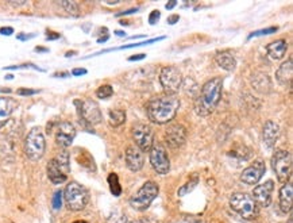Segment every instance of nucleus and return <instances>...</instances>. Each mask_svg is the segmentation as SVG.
<instances>
[{"label":"nucleus","mask_w":293,"mask_h":223,"mask_svg":"<svg viewBox=\"0 0 293 223\" xmlns=\"http://www.w3.org/2000/svg\"><path fill=\"white\" fill-rule=\"evenodd\" d=\"M176 4H177V2H175V0H173V2H170V3H166V8L167 10H172V8L175 7Z\"/></svg>","instance_id":"obj_42"},{"label":"nucleus","mask_w":293,"mask_h":223,"mask_svg":"<svg viewBox=\"0 0 293 223\" xmlns=\"http://www.w3.org/2000/svg\"><path fill=\"white\" fill-rule=\"evenodd\" d=\"M62 197H64V195H62L61 191H57V192L54 193V196H53V208L54 210H60V208H61Z\"/></svg>","instance_id":"obj_31"},{"label":"nucleus","mask_w":293,"mask_h":223,"mask_svg":"<svg viewBox=\"0 0 293 223\" xmlns=\"http://www.w3.org/2000/svg\"><path fill=\"white\" fill-rule=\"evenodd\" d=\"M31 37H33V35H23V34L18 35V38H19V39H23V41H25V39H29V38H31Z\"/></svg>","instance_id":"obj_44"},{"label":"nucleus","mask_w":293,"mask_h":223,"mask_svg":"<svg viewBox=\"0 0 293 223\" xmlns=\"http://www.w3.org/2000/svg\"><path fill=\"white\" fill-rule=\"evenodd\" d=\"M0 92H7V93H10L11 92V89H3V88H0Z\"/></svg>","instance_id":"obj_47"},{"label":"nucleus","mask_w":293,"mask_h":223,"mask_svg":"<svg viewBox=\"0 0 293 223\" xmlns=\"http://www.w3.org/2000/svg\"><path fill=\"white\" fill-rule=\"evenodd\" d=\"M64 200L69 210L81 211V210L87 207L88 202H89V193H88L85 187H83L76 181H72L65 188Z\"/></svg>","instance_id":"obj_3"},{"label":"nucleus","mask_w":293,"mask_h":223,"mask_svg":"<svg viewBox=\"0 0 293 223\" xmlns=\"http://www.w3.org/2000/svg\"><path fill=\"white\" fill-rule=\"evenodd\" d=\"M274 189V183L272 180H267L263 184L257 185L251 193V197L257 204V207H269L272 203V193Z\"/></svg>","instance_id":"obj_13"},{"label":"nucleus","mask_w":293,"mask_h":223,"mask_svg":"<svg viewBox=\"0 0 293 223\" xmlns=\"http://www.w3.org/2000/svg\"><path fill=\"white\" fill-rule=\"evenodd\" d=\"M60 38V34H56V33H49L47 34V39H57Z\"/></svg>","instance_id":"obj_41"},{"label":"nucleus","mask_w":293,"mask_h":223,"mask_svg":"<svg viewBox=\"0 0 293 223\" xmlns=\"http://www.w3.org/2000/svg\"><path fill=\"white\" fill-rule=\"evenodd\" d=\"M115 33H116V35H118V37H123V35H125V33H123V31H115Z\"/></svg>","instance_id":"obj_46"},{"label":"nucleus","mask_w":293,"mask_h":223,"mask_svg":"<svg viewBox=\"0 0 293 223\" xmlns=\"http://www.w3.org/2000/svg\"><path fill=\"white\" fill-rule=\"evenodd\" d=\"M158 192H160V188L154 181H146L145 184L138 189V192L130 199V206L138 211H145L153 203V200L158 196Z\"/></svg>","instance_id":"obj_6"},{"label":"nucleus","mask_w":293,"mask_h":223,"mask_svg":"<svg viewBox=\"0 0 293 223\" xmlns=\"http://www.w3.org/2000/svg\"><path fill=\"white\" fill-rule=\"evenodd\" d=\"M143 152L137 146H129L126 150V165L131 172H139L143 168Z\"/></svg>","instance_id":"obj_17"},{"label":"nucleus","mask_w":293,"mask_h":223,"mask_svg":"<svg viewBox=\"0 0 293 223\" xmlns=\"http://www.w3.org/2000/svg\"><path fill=\"white\" fill-rule=\"evenodd\" d=\"M131 223H158V220L156 218H153V216H142V218L133 220Z\"/></svg>","instance_id":"obj_35"},{"label":"nucleus","mask_w":293,"mask_h":223,"mask_svg":"<svg viewBox=\"0 0 293 223\" xmlns=\"http://www.w3.org/2000/svg\"><path fill=\"white\" fill-rule=\"evenodd\" d=\"M75 104L77 106V111H79V115H80V120L83 123L87 125H97L102 122L103 119V115H102V111H100L99 104L93 102V100H76Z\"/></svg>","instance_id":"obj_9"},{"label":"nucleus","mask_w":293,"mask_h":223,"mask_svg":"<svg viewBox=\"0 0 293 223\" xmlns=\"http://www.w3.org/2000/svg\"><path fill=\"white\" fill-rule=\"evenodd\" d=\"M180 108V99L177 95H169L164 93L160 96L153 97L148 103L146 112H148L149 119L153 123L164 125L170 122L176 116Z\"/></svg>","instance_id":"obj_1"},{"label":"nucleus","mask_w":293,"mask_h":223,"mask_svg":"<svg viewBox=\"0 0 293 223\" xmlns=\"http://www.w3.org/2000/svg\"><path fill=\"white\" fill-rule=\"evenodd\" d=\"M188 137L187 129L183 126V125H172L169 129L166 130V134H165V139H166V143L172 149H177V147H181L185 143Z\"/></svg>","instance_id":"obj_14"},{"label":"nucleus","mask_w":293,"mask_h":223,"mask_svg":"<svg viewBox=\"0 0 293 223\" xmlns=\"http://www.w3.org/2000/svg\"><path fill=\"white\" fill-rule=\"evenodd\" d=\"M37 52H47V49H46V47H37Z\"/></svg>","instance_id":"obj_45"},{"label":"nucleus","mask_w":293,"mask_h":223,"mask_svg":"<svg viewBox=\"0 0 293 223\" xmlns=\"http://www.w3.org/2000/svg\"><path fill=\"white\" fill-rule=\"evenodd\" d=\"M108 184H110V189L114 196H120V195H122V187L119 184L118 175L111 174L110 176H108Z\"/></svg>","instance_id":"obj_26"},{"label":"nucleus","mask_w":293,"mask_h":223,"mask_svg":"<svg viewBox=\"0 0 293 223\" xmlns=\"http://www.w3.org/2000/svg\"><path fill=\"white\" fill-rule=\"evenodd\" d=\"M107 223H127V218H126L125 214L115 212V214H112V215L108 218Z\"/></svg>","instance_id":"obj_30"},{"label":"nucleus","mask_w":293,"mask_h":223,"mask_svg":"<svg viewBox=\"0 0 293 223\" xmlns=\"http://www.w3.org/2000/svg\"><path fill=\"white\" fill-rule=\"evenodd\" d=\"M70 170L69 166V153L62 150L58 153L57 157L52 158L47 164V177L53 184H62L68 179Z\"/></svg>","instance_id":"obj_4"},{"label":"nucleus","mask_w":293,"mask_h":223,"mask_svg":"<svg viewBox=\"0 0 293 223\" xmlns=\"http://www.w3.org/2000/svg\"><path fill=\"white\" fill-rule=\"evenodd\" d=\"M160 83L165 93L176 95L183 85V76L176 66H165L160 73Z\"/></svg>","instance_id":"obj_10"},{"label":"nucleus","mask_w":293,"mask_h":223,"mask_svg":"<svg viewBox=\"0 0 293 223\" xmlns=\"http://www.w3.org/2000/svg\"><path fill=\"white\" fill-rule=\"evenodd\" d=\"M198 183H199L198 177H193L192 180L188 181L187 184H184L183 187L179 189V192H177L179 193V196H184V195H187L188 192H190V191H192V189H193L194 187L198 185Z\"/></svg>","instance_id":"obj_29"},{"label":"nucleus","mask_w":293,"mask_h":223,"mask_svg":"<svg viewBox=\"0 0 293 223\" xmlns=\"http://www.w3.org/2000/svg\"><path fill=\"white\" fill-rule=\"evenodd\" d=\"M39 91L37 89H29V88H19L16 91V93L19 95V96H31V95H35V93H38Z\"/></svg>","instance_id":"obj_33"},{"label":"nucleus","mask_w":293,"mask_h":223,"mask_svg":"<svg viewBox=\"0 0 293 223\" xmlns=\"http://www.w3.org/2000/svg\"><path fill=\"white\" fill-rule=\"evenodd\" d=\"M293 204V187L290 183H285L280 189V208L284 214L292 210Z\"/></svg>","instance_id":"obj_21"},{"label":"nucleus","mask_w":293,"mask_h":223,"mask_svg":"<svg viewBox=\"0 0 293 223\" xmlns=\"http://www.w3.org/2000/svg\"><path fill=\"white\" fill-rule=\"evenodd\" d=\"M18 107V102L12 97H0V129L7 123L12 112Z\"/></svg>","instance_id":"obj_19"},{"label":"nucleus","mask_w":293,"mask_h":223,"mask_svg":"<svg viewBox=\"0 0 293 223\" xmlns=\"http://www.w3.org/2000/svg\"><path fill=\"white\" fill-rule=\"evenodd\" d=\"M280 138V126L273 120H267L262 129V141L266 147H273Z\"/></svg>","instance_id":"obj_18"},{"label":"nucleus","mask_w":293,"mask_h":223,"mask_svg":"<svg viewBox=\"0 0 293 223\" xmlns=\"http://www.w3.org/2000/svg\"><path fill=\"white\" fill-rule=\"evenodd\" d=\"M161 18V12L158 11V10H154V11H152V14H150V16H149V22H150V24H156L158 20H160Z\"/></svg>","instance_id":"obj_34"},{"label":"nucleus","mask_w":293,"mask_h":223,"mask_svg":"<svg viewBox=\"0 0 293 223\" xmlns=\"http://www.w3.org/2000/svg\"><path fill=\"white\" fill-rule=\"evenodd\" d=\"M114 95V88L110 84H104L99 87V89L96 91V96L99 99H108Z\"/></svg>","instance_id":"obj_28"},{"label":"nucleus","mask_w":293,"mask_h":223,"mask_svg":"<svg viewBox=\"0 0 293 223\" xmlns=\"http://www.w3.org/2000/svg\"><path fill=\"white\" fill-rule=\"evenodd\" d=\"M73 76H83V75H87V69L84 68H76V69L72 70Z\"/></svg>","instance_id":"obj_37"},{"label":"nucleus","mask_w":293,"mask_h":223,"mask_svg":"<svg viewBox=\"0 0 293 223\" xmlns=\"http://www.w3.org/2000/svg\"><path fill=\"white\" fill-rule=\"evenodd\" d=\"M14 33V29L12 27H2L0 29V34L2 35H11Z\"/></svg>","instance_id":"obj_36"},{"label":"nucleus","mask_w":293,"mask_h":223,"mask_svg":"<svg viewBox=\"0 0 293 223\" xmlns=\"http://www.w3.org/2000/svg\"><path fill=\"white\" fill-rule=\"evenodd\" d=\"M215 61L222 69L227 70V72H234L236 68V60L234 57V54L229 50H225V52H219V53L215 56Z\"/></svg>","instance_id":"obj_23"},{"label":"nucleus","mask_w":293,"mask_h":223,"mask_svg":"<svg viewBox=\"0 0 293 223\" xmlns=\"http://www.w3.org/2000/svg\"><path fill=\"white\" fill-rule=\"evenodd\" d=\"M76 137V127L70 122H61L56 129V141L61 147L66 149L73 143V139Z\"/></svg>","instance_id":"obj_15"},{"label":"nucleus","mask_w":293,"mask_h":223,"mask_svg":"<svg viewBox=\"0 0 293 223\" xmlns=\"http://www.w3.org/2000/svg\"><path fill=\"white\" fill-rule=\"evenodd\" d=\"M133 137L135 141V146L142 152H150L154 145V134L152 127L145 123H138L133 127Z\"/></svg>","instance_id":"obj_12"},{"label":"nucleus","mask_w":293,"mask_h":223,"mask_svg":"<svg viewBox=\"0 0 293 223\" xmlns=\"http://www.w3.org/2000/svg\"><path fill=\"white\" fill-rule=\"evenodd\" d=\"M251 85L253 88L259 93H269L272 91V81L266 73L263 72H255L251 76Z\"/></svg>","instance_id":"obj_20"},{"label":"nucleus","mask_w":293,"mask_h":223,"mask_svg":"<svg viewBox=\"0 0 293 223\" xmlns=\"http://www.w3.org/2000/svg\"><path fill=\"white\" fill-rule=\"evenodd\" d=\"M230 207L245 219H253L258 214V207L249 193H232L230 197Z\"/></svg>","instance_id":"obj_7"},{"label":"nucleus","mask_w":293,"mask_h":223,"mask_svg":"<svg viewBox=\"0 0 293 223\" xmlns=\"http://www.w3.org/2000/svg\"><path fill=\"white\" fill-rule=\"evenodd\" d=\"M272 168L280 183H289L292 175V156L288 150H277L272 157Z\"/></svg>","instance_id":"obj_8"},{"label":"nucleus","mask_w":293,"mask_h":223,"mask_svg":"<svg viewBox=\"0 0 293 223\" xmlns=\"http://www.w3.org/2000/svg\"><path fill=\"white\" fill-rule=\"evenodd\" d=\"M278 29L277 27H271V29H266V30H259V31H255V33H253V34H250V37L249 38H253V37H258V35H266V34H272V33H276Z\"/></svg>","instance_id":"obj_32"},{"label":"nucleus","mask_w":293,"mask_h":223,"mask_svg":"<svg viewBox=\"0 0 293 223\" xmlns=\"http://www.w3.org/2000/svg\"><path fill=\"white\" fill-rule=\"evenodd\" d=\"M145 57H146V54L141 53V54H137V56H131L129 60L130 61H139V60H143Z\"/></svg>","instance_id":"obj_38"},{"label":"nucleus","mask_w":293,"mask_h":223,"mask_svg":"<svg viewBox=\"0 0 293 223\" xmlns=\"http://www.w3.org/2000/svg\"><path fill=\"white\" fill-rule=\"evenodd\" d=\"M46 150L45 135L39 127L31 129L25 141V153L31 161H38L43 157Z\"/></svg>","instance_id":"obj_5"},{"label":"nucleus","mask_w":293,"mask_h":223,"mask_svg":"<svg viewBox=\"0 0 293 223\" xmlns=\"http://www.w3.org/2000/svg\"><path fill=\"white\" fill-rule=\"evenodd\" d=\"M179 19H180L179 15H172V16H169V19H167V23L175 24L176 20H179Z\"/></svg>","instance_id":"obj_40"},{"label":"nucleus","mask_w":293,"mask_h":223,"mask_svg":"<svg viewBox=\"0 0 293 223\" xmlns=\"http://www.w3.org/2000/svg\"><path fill=\"white\" fill-rule=\"evenodd\" d=\"M75 223H87V222H84V220H79V222H75Z\"/></svg>","instance_id":"obj_48"},{"label":"nucleus","mask_w":293,"mask_h":223,"mask_svg":"<svg viewBox=\"0 0 293 223\" xmlns=\"http://www.w3.org/2000/svg\"><path fill=\"white\" fill-rule=\"evenodd\" d=\"M222 87L223 80L221 77L211 79L203 85L200 95L194 100V111L198 115L207 116L213 112L222 99Z\"/></svg>","instance_id":"obj_2"},{"label":"nucleus","mask_w":293,"mask_h":223,"mask_svg":"<svg viewBox=\"0 0 293 223\" xmlns=\"http://www.w3.org/2000/svg\"><path fill=\"white\" fill-rule=\"evenodd\" d=\"M11 6H23V4H26V2H10Z\"/></svg>","instance_id":"obj_43"},{"label":"nucleus","mask_w":293,"mask_h":223,"mask_svg":"<svg viewBox=\"0 0 293 223\" xmlns=\"http://www.w3.org/2000/svg\"><path fill=\"white\" fill-rule=\"evenodd\" d=\"M265 170H266L265 162L258 160V161H255L253 165L248 166L246 169H243V172L240 175V180L243 181L245 184L254 185L262 179V176L265 175Z\"/></svg>","instance_id":"obj_16"},{"label":"nucleus","mask_w":293,"mask_h":223,"mask_svg":"<svg viewBox=\"0 0 293 223\" xmlns=\"http://www.w3.org/2000/svg\"><path fill=\"white\" fill-rule=\"evenodd\" d=\"M149 153H150V164L154 170L157 174L166 175L170 169V161H169L165 147L160 143H154Z\"/></svg>","instance_id":"obj_11"},{"label":"nucleus","mask_w":293,"mask_h":223,"mask_svg":"<svg viewBox=\"0 0 293 223\" xmlns=\"http://www.w3.org/2000/svg\"><path fill=\"white\" fill-rule=\"evenodd\" d=\"M286 49H288V43L285 39H277V41L269 43L266 47L269 57L273 60H281L285 56Z\"/></svg>","instance_id":"obj_24"},{"label":"nucleus","mask_w":293,"mask_h":223,"mask_svg":"<svg viewBox=\"0 0 293 223\" xmlns=\"http://www.w3.org/2000/svg\"><path fill=\"white\" fill-rule=\"evenodd\" d=\"M138 8H131V10H127L125 12H119L118 16H123V15H129V14H134V12H137Z\"/></svg>","instance_id":"obj_39"},{"label":"nucleus","mask_w":293,"mask_h":223,"mask_svg":"<svg viewBox=\"0 0 293 223\" xmlns=\"http://www.w3.org/2000/svg\"><path fill=\"white\" fill-rule=\"evenodd\" d=\"M292 75H293V66H292V58H289L288 61L284 62L276 72V79L281 85L284 87H290L292 84Z\"/></svg>","instance_id":"obj_22"},{"label":"nucleus","mask_w":293,"mask_h":223,"mask_svg":"<svg viewBox=\"0 0 293 223\" xmlns=\"http://www.w3.org/2000/svg\"><path fill=\"white\" fill-rule=\"evenodd\" d=\"M108 122L112 127L122 126L126 122V112L123 110H111L108 114Z\"/></svg>","instance_id":"obj_25"},{"label":"nucleus","mask_w":293,"mask_h":223,"mask_svg":"<svg viewBox=\"0 0 293 223\" xmlns=\"http://www.w3.org/2000/svg\"><path fill=\"white\" fill-rule=\"evenodd\" d=\"M58 4H60L68 14H70V15H79V11H80V10H79V6H77V3H75V2L66 0V2H60Z\"/></svg>","instance_id":"obj_27"}]
</instances>
